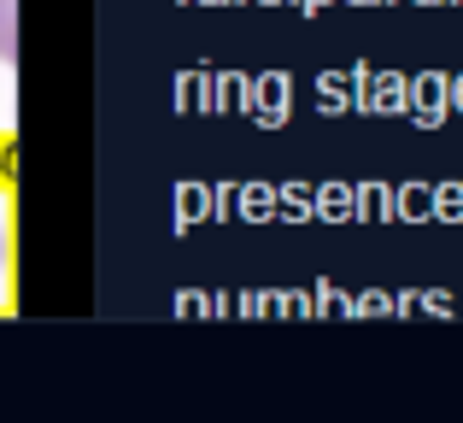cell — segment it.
Listing matches in <instances>:
<instances>
[{
    "label": "cell",
    "mask_w": 463,
    "mask_h": 423,
    "mask_svg": "<svg viewBox=\"0 0 463 423\" xmlns=\"http://www.w3.org/2000/svg\"><path fill=\"white\" fill-rule=\"evenodd\" d=\"M18 59V0H0V65Z\"/></svg>",
    "instance_id": "6da1fadb"
},
{
    "label": "cell",
    "mask_w": 463,
    "mask_h": 423,
    "mask_svg": "<svg viewBox=\"0 0 463 423\" xmlns=\"http://www.w3.org/2000/svg\"><path fill=\"white\" fill-rule=\"evenodd\" d=\"M0 283H6V217H0Z\"/></svg>",
    "instance_id": "7a4b0ae2"
}]
</instances>
